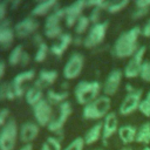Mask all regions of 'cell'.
I'll return each instance as SVG.
<instances>
[{
  "label": "cell",
  "instance_id": "obj_1",
  "mask_svg": "<svg viewBox=\"0 0 150 150\" xmlns=\"http://www.w3.org/2000/svg\"><path fill=\"white\" fill-rule=\"evenodd\" d=\"M142 35L141 27L135 26L118 35L111 48V54L117 59L132 57L134 54L139 49L138 39Z\"/></svg>",
  "mask_w": 150,
  "mask_h": 150
},
{
  "label": "cell",
  "instance_id": "obj_2",
  "mask_svg": "<svg viewBox=\"0 0 150 150\" xmlns=\"http://www.w3.org/2000/svg\"><path fill=\"white\" fill-rule=\"evenodd\" d=\"M102 83L98 81H80L74 88L75 100L83 107L96 100L102 91Z\"/></svg>",
  "mask_w": 150,
  "mask_h": 150
},
{
  "label": "cell",
  "instance_id": "obj_3",
  "mask_svg": "<svg viewBox=\"0 0 150 150\" xmlns=\"http://www.w3.org/2000/svg\"><path fill=\"white\" fill-rule=\"evenodd\" d=\"M110 108H111L110 97L105 95H101L96 100L83 107L82 117L84 120L98 121L101 118H104L110 112Z\"/></svg>",
  "mask_w": 150,
  "mask_h": 150
},
{
  "label": "cell",
  "instance_id": "obj_4",
  "mask_svg": "<svg viewBox=\"0 0 150 150\" xmlns=\"http://www.w3.org/2000/svg\"><path fill=\"white\" fill-rule=\"evenodd\" d=\"M142 100H143V89L135 88L131 91H128L120 104L118 112L122 116H129L134 114L136 110H138Z\"/></svg>",
  "mask_w": 150,
  "mask_h": 150
},
{
  "label": "cell",
  "instance_id": "obj_5",
  "mask_svg": "<svg viewBox=\"0 0 150 150\" xmlns=\"http://www.w3.org/2000/svg\"><path fill=\"white\" fill-rule=\"evenodd\" d=\"M18 124L15 120H9L0 130V150H13L16 145Z\"/></svg>",
  "mask_w": 150,
  "mask_h": 150
},
{
  "label": "cell",
  "instance_id": "obj_6",
  "mask_svg": "<svg viewBox=\"0 0 150 150\" xmlns=\"http://www.w3.org/2000/svg\"><path fill=\"white\" fill-rule=\"evenodd\" d=\"M108 26H109L108 21H103V22L93 25L89 28V32L86 35V38H83V46L86 48H94V47H97L98 45H101L104 41Z\"/></svg>",
  "mask_w": 150,
  "mask_h": 150
},
{
  "label": "cell",
  "instance_id": "obj_7",
  "mask_svg": "<svg viewBox=\"0 0 150 150\" xmlns=\"http://www.w3.org/2000/svg\"><path fill=\"white\" fill-rule=\"evenodd\" d=\"M84 67V56L79 53L74 52L67 60L63 67V77L66 80H74L80 76Z\"/></svg>",
  "mask_w": 150,
  "mask_h": 150
},
{
  "label": "cell",
  "instance_id": "obj_8",
  "mask_svg": "<svg viewBox=\"0 0 150 150\" xmlns=\"http://www.w3.org/2000/svg\"><path fill=\"white\" fill-rule=\"evenodd\" d=\"M145 53H146V47L145 46H141L139 49L134 54V56L130 57L129 62L127 63V66L124 67V70H123L124 77H127V79H136L137 76H139L141 68H142V64L144 62Z\"/></svg>",
  "mask_w": 150,
  "mask_h": 150
},
{
  "label": "cell",
  "instance_id": "obj_9",
  "mask_svg": "<svg viewBox=\"0 0 150 150\" xmlns=\"http://www.w3.org/2000/svg\"><path fill=\"white\" fill-rule=\"evenodd\" d=\"M33 115L40 127H47L53 120L52 104L46 98H42L40 102H38L33 107Z\"/></svg>",
  "mask_w": 150,
  "mask_h": 150
},
{
  "label": "cell",
  "instance_id": "obj_10",
  "mask_svg": "<svg viewBox=\"0 0 150 150\" xmlns=\"http://www.w3.org/2000/svg\"><path fill=\"white\" fill-rule=\"evenodd\" d=\"M70 114H71V104H70V102L69 101L62 102L59 105V115H57V117H55V118H53L50 121V123L47 125V129L53 134H55V132H57L60 130H63V127H64L66 122L68 121Z\"/></svg>",
  "mask_w": 150,
  "mask_h": 150
},
{
  "label": "cell",
  "instance_id": "obj_11",
  "mask_svg": "<svg viewBox=\"0 0 150 150\" xmlns=\"http://www.w3.org/2000/svg\"><path fill=\"white\" fill-rule=\"evenodd\" d=\"M123 76H124V74H123V71L121 69H117V68L112 69L108 74V76H107V79H105V81H104V83L102 86L103 94L105 96H109V97L114 96L117 93V90L120 89V86H121Z\"/></svg>",
  "mask_w": 150,
  "mask_h": 150
},
{
  "label": "cell",
  "instance_id": "obj_12",
  "mask_svg": "<svg viewBox=\"0 0 150 150\" xmlns=\"http://www.w3.org/2000/svg\"><path fill=\"white\" fill-rule=\"evenodd\" d=\"M39 26H40L39 21H36L33 16L23 18L21 21L16 22L14 26L15 36H18L19 39H26L27 36L34 34L38 30Z\"/></svg>",
  "mask_w": 150,
  "mask_h": 150
},
{
  "label": "cell",
  "instance_id": "obj_13",
  "mask_svg": "<svg viewBox=\"0 0 150 150\" xmlns=\"http://www.w3.org/2000/svg\"><path fill=\"white\" fill-rule=\"evenodd\" d=\"M35 77V70L34 69H28L25 71H21L19 74H16L14 76V79L12 80V87L14 89L15 96L16 97H22L25 96L27 89H26V83L30 82Z\"/></svg>",
  "mask_w": 150,
  "mask_h": 150
},
{
  "label": "cell",
  "instance_id": "obj_14",
  "mask_svg": "<svg viewBox=\"0 0 150 150\" xmlns=\"http://www.w3.org/2000/svg\"><path fill=\"white\" fill-rule=\"evenodd\" d=\"M86 7V1L83 0H79V1H75L68 6L64 7V12H66V18H64V21H66V26L67 27H73L76 25L77 20L80 19Z\"/></svg>",
  "mask_w": 150,
  "mask_h": 150
},
{
  "label": "cell",
  "instance_id": "obj_15",
  "mask_svg": "<svg viewBox=\"0 0 150 150\" xmlns=\"http://www.w3.org/2000/svg\"><path fill=\"white\" fill-rule=\"evenodd\" d=\"M103 130H102V142L105 145L107 141L112 137L118 131V118L115 111H110L104 118H103Z\"/></svg>",
  "mask_w": 150,
  "mask_h": 150
},
{
  "label": "cell",
  "instance_id": "obj_16",
  "mask_svg": "<svg viewBox=\"0 0 150 150\" xmlns=\"http://www.w3.org/2000/svg\"><path fill=\"white\" fill-rule=\"evenodd\" d=\"M39 131H40V128H39L38 123L32 122V121H27V122L22 123L20 125V130H19L21 142L29 144L32 141H34L38 137Z\"/></svg>",
  "mask_w": 150,
  "mask_h": 150
},
{
  "label": "cell",
  "instance_id": "obj_17",
  "mask_svg": "<svg viewBox=\"0 0 150 150\" xmlns=\"http://www.w3.org/2000/svg\"><path fill=\"white\" fill-rule=\"evenodd\" d=\"M15 33L14 28L11 27V22L8 20H5L0 23V47L4 49L9 48L14 41Z\"/></svg>",
  "mask_w": 150,
  "mask_h": 150
},
{
  "label": "cell",
  "instance_id": "obj_18",
  "mask_svg": "<svg viewBox=\"0 0 150 150\" xmlns=\"http://www.w3.org/2000/svg\"><path fill=\"white\" fill-rule=\"evenodd\" d=\"M43 88H45V87L41 84V82H40L39 80H36V81L34 82V84L30 86V87L27 89L26 94H25L26 102H27L29 105L34 107L38 102H40V101L43 98V94H42V89H43Z\"/></svg>",
  "mask_w": 150,
  "mask_h": 150
},
{
  "label": "cell",
  "instance_id": "obj_19",
  "mask_svg": "<svg viewBox=\"0 0 150 150\" xmlns=\"http://www.w3.org/2000/svg\"><path fill=\"white\" fill-rule=\"evenodd\" d=\"M59 7V2L56 0H42L38 1L36 5L32 9L33 16H43L46 14H50L55 8Z\"/></svg>",
  "mask_w": 150,
  "mask_h": 150
},
{
  "label": "cell",
  "instance_id": "obj_20",
  "mask_svg": "<svg viewBox=\"0 0 150 150\" xmlns=\"http://www.w3.org/2000/svg\"><path fill=\"white\" fill-rule=\"evenodd\" d=\"M73 36H71V34H69V33H63L57 40V42L56 43H53L52 45V47H50V52H52V54L53 55H55V56H62L63 55V53L67 50V48L69 47V45L70 43H73Z\"/></svg>",
  "mask_w": 150,
  "mask_h": 150
},
{
  "label": "cell",
  "instance_id": "obj_21",
  "mask_svg": "<svg viewBox=\"0 0 150 150\" xmlns=\"http://www.w3.org/2000/svg\"><path fill=\"white\" fill-rule=\"evenodd\" d=\"M64 18H66L64 7H57V8H55L50 14L47 15V19L45 21V28L61 27V21L64 20Z\"/></svg>",
  "mask_w": 150,
  "mask_h": 150
},
{
  "label": "cell",
  "instance_id": "obj_22",
  "mask_svg": "<svg viewBox=\"0 0 150 150\" xmlns=\"http://www.w3.org/2000/svg\"><path fill=\"white\" fill-rule=\"evenodd\" d=\"M118 137L122 141L124 145H129L130 143L135 142L136 139V134H137V128L131 125V124H124L118 128Z\"/></svg>",
  "mask_w": 150,
  "mask_h": 150
},
{
  "label": "cell",
  "instance_id": "obj_23",
  "mask_svg": "<svg viewBox=\"0 0 150 150\" xmlns=\"http://www.w3.org/2000/svg\"><path fill=\"white\" fill-rule=\"evenodd\" d=\"M102 130H103V123L102 122H97L95 123L93 127H90L86 134H84V143L87 145H91L94 143H96L100 138L102 139Z\"/></svg>",
  "mask_w": 150,
  "mask_h": 150
},
{
  "label": "cell",
  "instance_id": "obj_24",
  "mask_svg": "<svg viewBox=\"0 0 150 150\" xmlns=\"http://www.w3.org/2000/svg\"><path fill=\"white\" fill-rule=\"evenodd\" d=\"M135 142L139 144H144L145 146L150 144V122H144L137 128Z\"/></svg>",
  "mask_w": 150,
  "mask_h": 150
},
{
  "label": "cell",
  "instance_id": "obj_25",
  "mask_svg": "<svg viewBox=\"0 0 150 150\" xmlns=\"http://www.w3.org/2000/svg\"><path fill=\"white\" fill-rule=\"evenodd\" d=\"M57 75L59 74H57L56 70H53V69H42L39 73L38 80L41 82V84L43 87H46V86L53 84L57 80Z\"/></svg>",
  "mask_w": 150,
  "mask_h": 150
},
{
  "label": "cell",
  "instance_id": "obj_26",
  "mask_svg": "<svg viewBox=\"0 0 150 150\" xmlns=\"http://www.w3.org/2000/svg\"><path fill=\"white\" fill-rule=\"evenodd\" d=\"M69 94L67 90H62V91H54V90H48L46 94V100L50 103V104H61L62 102L67 101Z\"/></svg>",
  "mask_w": 150,
  "mask_h": 150
},
{
  "label": "cell",
  "instance_id": "obj_27",
  "mask_svg": "<svg viewBox=\"0 0 150 150\" xmlns=\"http://www.w3.org/2000/svg\"><path fill=\"white\" fill-rule=\"evenodd\" d=\"M14 98H16L14 89L12 87L11 82H2L0 84V101H13Z\"/></svg>",
  "mask_w": 150,
  "mask_h": 150
},
{
  "label": "cell",
  "instance_id": "obj_28",
  "mask_svg": "<svg viewBox=\"0 0 150 150\" xmlns=\"http://www.w3.org/2000/svg\"><path fill=\"white\" fill-rule=\"evenodd\" d=\"M130 1L129 0H114L109 2V6L107 8V12L110 13V14H116V13H120L122 12L123 9H125L128 6H129Z\"/></svg>",
  "mask_w": 150,
  "mask_h": 150
},
{
  "label": "cell",
  "instance_id": "obj_29",
  "mask_svg": "<svg viewBox=\"0 0 150 150\" xmlns=\"http://www.w3.org/2000/svg\"><path fill=\"white\" fill-rule=\"evenodd\" d=\"M23 48H22V46L21 45H18V46H15L12 50H11V53H9V56H8V63L11 64V66H16V64H19L20 62H21V57H22V54H23Z\"/></svg>",
  "mask_w": 150,
  "mask_h": 150
},
{
  "label": "cell",
  "instance_id": "obj_30",
  "mask_svg": "<svg viewBox=\"0 0 150 150\" xmlns=\"http://www.w3.org/2000/svg\"><path fill=\"white\" fill-rule=\"evenodd\" d=\"M90 20H89V16L87 15H81L80 19L77 20L76 25H75V33L80 36L81 34H83L88 28H89V25H90Z\"/></svg>",
  "mask_w": 150,
  "mask_h": 150
},
{
  "label": "cell",
  "instance_id": "obj_31",
  "mask_svg": "<svg viewBox=\"0 0 150 150\" xmlns=\"http://www.w3.org/2000/svg\"><path fill=\"white\" fill-rule=\"evenodd\" d=\"M47 54H48V47H47V43L43 42L41 43L38 49H36V53H35V56H34V61L38 62V63H41L46 60L47 57Z\"/></svg>",
  "mask_w": 150,
  "mask_h": 150
},
{
  "label": "cell",
  "instance_id": "obj_32",
  "mask_svg": "<svg viewBox=\"0 0 150 150\" xmlns=\"http://www.w3.org/2000/svg\"><path fill=\"white\" fill-rule=\"evenodd\" d=\"M138 111L142 115H144L145 117H150V90L146 93L145 97H143V100L139 104Z\"/></svg>",
  "mask_w": 150,
  "mask_h": 150
},
{
  "label": "cell",
  "instance_id": "obj_33",
  "mask_svg": "<svg viewBox=\"0 0 150 150\" xmlns=\"http://www.w3.org/2000/svg\"><path fill=\"white\" fill-rule=\"evenodd\" d=\"M84 145H86V143H84L83 137H76L62 150H83Z\"/></svg>",
  "mask_w": 150,
  "mask_h": 150
},
{
  "label": "cell",
  "instance_id": "obj_34",
  "mask_svg": "<svg viewBox=\"0 0 150 150\" xmlns=\"http://www.w3.org/2000/svg\"><path fill=\"white\" fill-rule=\"evenodd\" d=\"M139 77L142 81L150 83V60H145L143 62L141 73H139Z\"/></svg>",
  "mask_w": 150,
  "mask_h": 150
},
{
  "label": "cell",
  "instance_id": "obj_35",
  "mask_svg": "<svg viewBox=\"0 0 150 150\" xmlns=\"http://www.w3.org/2000/svg\"><path fill=\"white\" fill-rule=\"evenodd\" d=\"M45 35L48 39H59L63 32H62V27H55V28H45Z\"/></svg>",
  "mask_w": 150,
  "mask_h": 150
},
{
  "label": "cell",
  "instance_id": "obj_36",
  "mask_svg": "<svg viewBox=\"0 0 150 150\" xmlns=\"http://www.w3.org/2000/svg\"><path fill=\"white\" fill-rule=\"evenodd\" d=\"M101 13H102V9H101L100 7H94V8H91L90 14H89V20H90V22H91L93 25H96V23L101 22V21H100V19H101Z\"/></svg>",
  "mask_w": 150,
  "mask_h": 150
},
{
  "label": "cell",
  "instance_id": "obj_37",
  "mask_svg": "<svg viewBox=\"0 0 150 150\" xmlns=\"http://www.w3.org/2000/svg\"><path fill=\"white\" fill-rule=\"evenodd\" d=\"M46 143L52 148V150H62V144L61 139H59L55 136H49L46 139Z\"/></svg>",
  "mask_w": 150,
  "mask_h": 150
},
{
  "label": "cell",
  "instance_id": "obj_38",
  "mask_svg": "<svg viewBox=\"0 0 150 150\" xmlns=\"http://www.w3.org/2000/svg\"><path fill=\"white\" fill-rule=\"evenodd\" d=\"M149 12H150V8H135V11L131 13V19L139 20V19L144 18L145 15H148Z\"/></svg>",
  "mask_w": 150,
  "mask_h": 150
},
{
  "label": "cell",
  "instance_id": "obj_39",
  "mask_svg": "<svg viewBox=\"0 0 150 150\" xmlns=\"http://www.w3.org/2000/svg\"><path fill=\"white\" fill-rule=\"evenodd\" d=\"M9 109H7V108H2V109H0V127L2 128L6 123H7V118H8V116H9Z\"/></svg>",
  "mask_w": 150,
  "mask_h": 150
},
{
  "label": "cell",
  "instance_id": "obj_40",
  "mask_svg": "<svg viewBox=\"0 0 150 150\" xmlns=\"http://www.w3.org/2000/svg\"><path fill=\"white\" fill-rule=\"evenodd\" d=\"M141 33L144 38H150V18L145 21V23L141 28Z\"/></svg>",
  "mask_w": 150,
  "mask_h": 150
},
{
  "label": "cell",
  "instance_id": "obj_41",
  "mask_svg": "<svg viewBox=\"0 0 150 150\" xmlns=\"http://www.w3.org/2000/svg\"><path fill=\"white\" fill-rule=\"evenodd\" d=\"M6 14H7V2L0 1V23L6 20L5 19L6 18Z\"/></svg>",
  "mask_w": 150,
  "mask_h": 150
},
{
  "label": "cell",
  "instance_id": "obj_42",
  "mask_svg": "<svg viewBox=\"0 0 150 150\" xmlns=\"http://www.w3.org/2000/svg\"><path fill=\"white\" fill-rule=\"evenodd\" d=\"M135 7L136 8H150V0H136Z\"/></svg>",
  "mask_w": 150,
  "mask_h": 150
},
{
  "label": "cell",
  "instance_id": "obj_43",
  "mask_svg": "<svg viewBox=\"0 0 150 150\" xmlns=\"http://www.w3.org/2000/svg\"><path fill=\"white\" fill-rule=\"evenodd\" d=\"M29 62H30V55H29L27 52H23L20 64H21L22 67H26V66H28V64H29Z\"/></svg>",
  "mask_w": 150,
  "mask_h": 150
},
{
  "label": "cell",
  "instance_id": "obj_44",
  "mask_svg": "<svg viewBox=\"0 0 150 150\" xmlns=\"http://www.w3.org/2000/svg\"><path fill=\"white\" fill-rule=\"evenodd\" d=\"M33 42L36 45V47H39L41 43H43L45 41H43V39H42V36L40 35V34H35L34 35V38H33Z\"/></svg>",
  "mask_w": 150,
  "mask_h": 150
},
{
  "label": "cell",
  "instance_id": "obj_45",
  "mask_svg": "<svg viewBox=\"0 0 150 150\" xmlns=\"http://www.w3.org/2000/svg\"><path fill=\"white\" fill-rule=\"evenodd\" d=\"M73 43L75 45V46H80V45H83V39L81 38V36H76V38H74L73 39Z\"/></svg>",
  "mask_w": 150,
  "mask_h": 150
},
{
  "label": "cell",
  "instance_id": "obj_46",
  "mask_svg": "<svg viewBox=\"0 0 150 150\" xmlns=\"http://www.w3.org/2000/svg\"><path fill=\"white\" fill-rule=\"evenodd\" d=\"M5 70H6V63L0 60V80L4 76V74H5Z\"/></svg>",
  "mask_w": 150,
  "mask_h": 150
},
{
  "label": "cell",
  "instance_id": "obj_47",
  "mask_svg": "<svg viewBox=\"0 0 150 150\" xmlns=\"http://www.w3.org/2000/svg\"><path fill=\"white\" fill-rule=\"evenodd\" d=\"M21 5V1L20 0H14V1H11L9 2V6L12 7V9H15L16 7H19Z\"/></svg>",
  "mask_w": 150,
  "mask_h": 150
},
{
  "label": "cell",
  "instance_id": "obj_48",
  "mask_svg": "<svg viewBox=\"0 0 150 150\" xmlns=\"http://www.w3.org/2000/svg\"><path fill=\"white\" fill-rule=\"evenodd\" d=\"M19 150H33V145L29 143V144H25L23 146H21Z\"/></svg>",
  "mask_w": 150,
  "mask_h": 150
},
{
  "label": "cell",
  "instance_id": "obj_49",
  "mask_svg": "<svg viewBox=\"0 0 150 150\" xmlns=\"http://www.w3.org/2000/svg\"><path fill=\"white\" fill-rule=\"evenodd\" d=\"M41 150H52V148H50V146L45 142V143L42 144V146H41Z\"/></svg>",
  "mask_w": 150,
  "mask_h": 150
},
{
  "label": "cell",
  "instance_id": "obj_50",
  "mask_svg": "<svg viewBox=\"0 0 150 150\" xmlns=\"http://www.w3.org/2000/svg\"><path fill=\"white\" fill-rule=\"evenodd\" d=\"M121 150H134V149H132L131 146H129V145H124V146H123Z\"/></svg>",
  "mask_w": 150,
  "mask_h": 150
},
{
  "label": "cell",
  "instance_id": "obj_51",
  "mask_svg": "<svg viewBox=\"0 0 150 150\" xmlns=\"http://www.w3.org/2000/svg\"><path fill=\"white\" fill-rule=\"evenodd\" d=\"M62 88H68V83L67 82H63L62 83Z\"/></svg>",
  "mask_w": 150,
  "mask_h": 150
},
{
  "label": "cell",
  "instance_id": "obj_52",
  "mask_svg": "<svg viewBox=\"0 0 150 150\" xmlns=\"http://www.w3.org/2000/svg\"><path fill=\"white\" fill-rule=\"evenodd\" d=\"M142 150H150V145H146V146H144Z\"/></svg>",
  "mask_w": 150,
  "mask_h": 150
},
{
  "label": "cell",
  "instance_id": "obj_53",
  "mask_svg": "<svg viewBox=\"0 0 150 150\" xmlns=\"http://www.w3.org/2000/svg\"><path fill=\"white\" fill-rule=\"evenodd\" d=\"M95 150H103V149H95Z\"/></svg>",
  "mask_w": 150,
  "mask_h": 150
},
{
  "label": "cell",
  "instance_id": "obj_54",
  "mask_svg": "<svg viewBox=\"0 0 150 150\" xmlns=\"http://www.w3.org/2000/svg\"><path fill=\"white\" fill-rule=\"evenodd\" d=\"M149 48H150V46H149Z\"/></svg>",
  "mask_w": 150,
  "mask_h": 150
}]
</instances>
